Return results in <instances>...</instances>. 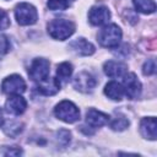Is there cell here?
I'll list each match as a JSON object with an SVG mask.
<instances>
[{
    "mask_svg": "<svg viewBox=\"0 0 157 157\" xmlns=\"http://www.w3.org/2000/svg\"><path fill=\"white\" fill-rule=\"evenodd\" d=\"M75 32V25L65 18H55L48 23V33L52 38L64 40L71 37Z\"/></svg>",
    "mask_w": 157,
    "mask_h": 157,
    "instance_id": "1",
    "label": "cell"
},
{
    "mask_svg": "<svg viewBox=\"0 0 157 157\" xmlns=\"http://www.w3.org/2000/svg\"><path fill=\"white\" fill-rule=\"evenodd\" d=\"M120 40H121V29L114 23L104 26L98 33V42L102 47L115 48L119 45Z\"/></svg>",
    "mask_w": 157,
    "mask_h": 157,
    "instance_id": "2",
    "label": "cell"
},
{
    "mask_svg": "<svg viewBox=\"0 0 157 157\" xmlns=\"http://www.w3.org/2000/svg\"><path fill=\"white\" fill-rule=\"evenodd\" d=\"M15 17L18 25L29 26L34 25L38 20V13L36 7L28 2H21L15 7Z\"/></svg>",
    "mask_w": 157,
    "mask_h": 157,
    "instance_id": "3",
    "label": "cell"
},
{
    "mask_svg": "<svg viewBox=\"0 0 157 157\" xmlns=\"http://www.w3.org/2000/svg\"><path fill=\"white\" fill-rule=\"evenodd\" d=\"M54 114L58 119L65 121V123H75L80 119V110L78 108L70 101H61L59 104H56L54 109Z\"/></svg>",
    "mask_w": 157,
    "mask_h": 157,
    "instance_id": "4",
    "label": "cell"
},
{
    "mask_svg": "<svg viewBox=\"0 0 157 157\" xmlns=\"http://www.w3.org/2000/svg\"><path fill=\"white\" fill-rule=\"evenodd\" d=\"M49 67H50V64L47 59H43V58L33 59V61L31 63V66L28 69V75L37 83L42 82L49 77V74H50Z\"/></svg>",
    "mask_w": 157,
    "mask_h": 157,
    "instance_id": "5",
    "label": "cell"
},
{
    "mask_svg": "<svg viewBox=\"0 0 157 157\" xmlns=\"http://www.w3.org/2000/svg\"><path fill=\"white\" fill-rule=\"evenodd\" d=\"M1 90L6 94H21L26 91V82L20 75H10L7 76L2 83Z\"/></svg>",
    "mask_w": 157,
    "mask_h": 157,
    "instance_id": "6",
    "label": "cell"
},
{
    "mask_svg": "<svg viewBox=\"0 0 157 157\" xmlns=\"http://www.w3.org/2000/svg\"><path fill=\"white\" fill-rule=\"evenodd\" d=\"M123 88L128 98L136 99L141 93V82L134 72H129L123 76Z\"/></svg>",
    "mask_w": 157,
    "mask_h": 157,
    "instance_id": "7",
    "label": "cell"
},
{
    "mask_svg": "<svg viewBox=\"0 0 157 157\" xmlns=\"http://www.w3.org/2000/svg\"><path fill=\"white\" fill-rule=\"evenodd\" d=\"M72 85L77 91L88 93V92H92L93 88L96 87V80L91 74H88L86 71H81L80 74H77L75 76Z\"/></svg>",
    "mask_w": 157,
    "mask_h": 157,
    "instance_id": "8",
    "label": "cell"
},
{
    "mask_svg": "<svg viewBox=\"0 0 157 157\" xmlns=\"http://www.w3.org/2000/svg\"><path fill=\"white\" fill-rule=\"evenodd\" d=\"M110 18V11L105 6H93L88 12V21L93 26H102Z\"/></svg>",
    "mask_w": 157,
    "mask_h": 157,
    "instance_id": "9",
    "label": "cell"
},
{
    "mask_svg": "<svg viewBox=\"0 0 157 157\" xmlns=\"http://www.w3.org/2000/svg\"><path fill=\"white\" fill-rule=\"evenodd\" d=\"M5 107H6V110L12 115H20L26 110L27 102L20 94H11V97L6 101Z\"/></svg>",
    "mask_w": 157,
    "mask_h": 157,
    "instance_id": "10",
    "label": "cell"
},
{
    "mask_svg": "<svg viewBox=\"0 0 157 157\" xmlns=\"http://www.w3.org/2000/svg\"><path fill=\"white\" fill-rule=\"evenodd\" d=\"M69 48L77 55H92L94 53V45L92 43H90L88 40H86L85 38H77L75 40H72L69 45Z\"/></svg>",
    "mask_w": 157,
    "mask_h": 157,
    "instance_id": "11",
    "label": "cell"
},
{
    "mask_svg": "<svg viewBox=\"0 0 157 157\" xmlns=\"http://www.w3.org/2000/svg\"><path fill=\"white\" fill-rule=\"evenodd\" d=\"M109 121V117L97 109H88L86 113V123L92 128H99Z\"/></svg>",
    "mask_w": 157,
    "mask_h": 157,
    "instance_id": "12",
    "label": "cell"
},
{
    "mask_svg": "<svg viewBox=\"0 0 157 157\" xmlns=\"http://www.w3.org/2000/svg\"><path fill=\"white\" fill-rule=\"evenodd\" d=\"M156 118L155 117H148V118H144L140 123V132L141 135L147 139V140H156Z\"/></svg>",
    "mask_w": 157,
    "mask_h": 157,
    "instance_id": "13",
    "label": "cell"
},
{
    "mask_svg": "<svg viewBox=\"0 0 157 157\" xmlns=\"http://www.w3.org/2000/svg\"><path fill=\"white\" fill-rule=\"evenodd\" d=\"M103 70H104V74L109 77H113V78L123 77L126 74V65L123 63L115 61V60H109L104 63Z\"/></svg>",
    "mask_w": 157,
    "mask_h": 157,
    "instance_id": "14",
    "label": "cell"
},
{
    "mask_svg": "<svg viewBox=\"0 0 157 157\" xmlns=\"http://www.w3.org/2000/svg\"><path fill=\"white\" fill-rule=\"evenodd\" d=\"M37 90H38L39 93H42L44 96H53L60 90V85L56 82L55 78L48 77L47 80H44L42 82H38Z\"/></svg>",
    "mask_w": 157,
    "mask_h": 157,
    "instance_id": "15",
    "label": "cell"
},
{
    "mask_svg": "<svg viewBox=\"0 0 157 157\" xmlns=\"http://www.w3.org/2000/svg\"><path fill=\"white\" fill-rule=\"evenodd\" d=\"M104 93L108 98L113 99V101H121L123 97L125 96L124 93V88L123 85L115 82V81H110L105 85L104 87Z\"/></svg>",
    "mask_w": 157,
    "mask_h": 157,
    "instance_id": "16",
    "label": "cell"
},
{
    "mask_svg": "<svg viewBox=\"0 0 157 157\" xmlns=\"http://www.w3.org/2000/svg\"><path fill=\"white\" fill-rule=\"evenodd\" d=\"M72 65L70 64V63H67V61H65V63H61L60 65H58V69H56V75H55V80H56V82L61 86L63 83H65V82H67L69 81V78H70V76H71V74H72Z\"/></svg>",
    "mask_w": 157,
    "mask_h": 157,
    "instance_id": "17",
    "label": "cell"
},
{
    "mask_svg": "<svg viewBox=\"0 0 157 157\" xmlns=\"http://www.w3.org/2000/svg\"><path fill=\"white\" fill-rule=\"evenodd\" d=\"M132 4L136 11L141 13H153L156 10V4L153 0H132Z\"/></svg>",
    "mask_w": 157,
    "mask_h": 157,
    "instance_id": "18",
    "label": "cell"
},
{
    "mask_svg": "<svg viewBox=\"0 0 157 157\" xmlns=\"http://www.w3.org/2000/svg\"><path fill=\"white\" fill-rule=\"evenodd\" d=\"M129 126V120L124 115H118L110 123V128L115 131H123Z\"/></svg>",
    "mask_w": 157,
    "mask_h": 157,
    "instance_id": "19",
    "label": "cell"
},
{
    "mask_svg": "<svg viewBox=\"0 0 157 157\" xmlns=\"http://www.w3.org/2000/svg\"><path fill=\"white\" fill-rule=\"evenodd\" d=\"M4 131L9 136H16L22 131V125L17 121H11L4 126Z\"/></svg>",
    "mask_w": 157,
    "mask_h": 157,
    "instance_id": "20",
    "label": "cell"
},
{
    "mask_svg": "<svg viewBox=\"0 0 157 157\" xmlns=\"http://www.w3.org/2000/svg\"><path fill=\"white\" fill-rule=\"evenodd\" d=\"M70 2L67 0H48L47 6L53 11H63L69 7Z\"/></svg>",
    "mask_w": 157,
    "mask_h": 157,
    "instance_id": "21",
    "label": "cell"
},
{
    "mask_svg": "<svg viewBox=\"0 0 157 157\" xmlns=\"http://www.w3.org/2000/svg\"><path fill=\"white\" fill-rule=\"evenodd\" d=\"M142 72H144V75H146V76L153 75V74L156 72V61H155V59H148V60L144 64V66H142Z\"/></svg>",
    "mask_w": 157,
    "mask_h": 157,
    "instance_id": "22",
    "label": "cell"
},
{
    "mask_svg": "<svg viewBox=\"0 0 157 157\" xmlns=\"http://www.w3.org/2000/svg\"><path fill=\"white\" fill-rule=\"evenodd\" d=\"M10 50V40L6 36H0V56L5 55Z\"/></svg>",
    "mask_w": 157,
    "mask_h": 157,
    "instance_id": "23",
    "label": "cell"
},
{
    "mask_svg": "<svg viewBox=\"0 0 157 157\" xmlns=\"http://www.w3.org/2000/svg\"><path fill=\"white\" fill-rule=\"evenodd\" d=\"M10 26V18L7 16V13L0 9V31L6 29Z\"/></svg>",
    "mask_w": 157,
    "mask_h": 157,
    "instance_id": "24",
    "label": "cell"
},
{
    "mask_svg": "<svg viewBox=\"0 0 157 157\" xmlns=\"http://www.w3.org/2000/svg\"><path fill=\"white\" fill-rule=\"evenodd\" d=\"M21 153H22V151H21L20 148H15V147H12V148L7 150L6 152H4L5 156H18V155H21Z\"/></svg>",
    "mask_w": 157,
    "mask_h": 157,
    "instance_id": "25",
    "label": "cell"
},
{
    "mask_svg": "<svg viewBox=\"0 0 157 157\" xmlns=\"http://www.w3.org/2000/svg\"><path fill=\"white\" fill-rule=\"evenodd\" d=\"M4 125V115H2V109L0 108V128Z\"/></svg>",
    "mask_w": 157,
    "mask_h": 157,
    "instance_id": "26",
    "label": "cell"
},
{
    "mask_svg": "<svg viewBox=\"0 0 157 157\" xmlns=\"http://www.w3.org/2000/svg\"><path fill=\"white\" fill-rule=\"evenodd\" d=\"M67 1H75V0H67Z\"/></svg>",
    "mask_w": 157,
    "mask_h": 157,
    "instance_id": "27",
    "label": "cell"
}]
</instances>
